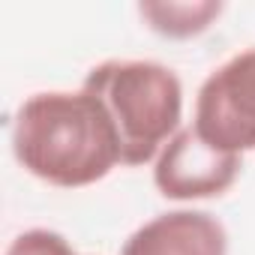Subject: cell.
Instances as JSON below:
<instances>
[{"mask_svg": "<svg viewBox=\"0 0 255 255\" xmlns=\"http://www.w3.org/2000/svg\"><path fill=\"white\" fill-rule=\"evenodd\" d=\"M12 150L33 177L78 189L120 165L114 129L87 90H51L24 99L12 123Z\"/></svg>", "mask_w": 255, "mask_h": 255, "instance_id": "cell-1", "label": "cell"}, {"mask_svg": "<svg viewBox=\"0 0 255 255\" xmlns=\"http://www.w3.org/2000/svg\"><path fill=\"white\" fill-rule=\"evenodd\" d=\"M81 90H87L105 111L120 165H144L180 132L183 87L180 78L150 60H105L90 69Z\"/></svg>", "mask_w": 255, "mask_h": 255, "instance_id": "cell-2", "label": "cell"}, {"mask_svg": "<svg viewBox=\"0 0 255 255\" xmlns=\"http://www.w3.org/2000/svg\"><path fill=\"white\" fill-rule=\"evenodd\" d=\"M192 129L231 153L255 150V48H246L207 75L195 99Z\"/></svg>", "mask_w": 255, "mask_h": 255, "instance_id": "cell-3", "label": "cell"}, {"mask_svg": "<svg viewBox=\"0 0 255 255\" xmlns=\"http://www.w3.org/2000/svg\"><path fill=\"white\" fill-rule=\"evenodd\" d=\"M240 162V153L210 144L189 126L180 129L156 156L153 183L171 201L216 198L234 186Z\"/></svg>", "mask_w": 255, "mask_h": 255, "instance_id": "cell-4", "label": "cell"}, {"mask_svg": "<svg viewBox=\"0 0 255 255\" xmlns=\"http://www.w3.org/2000/svg\"><path fill=\"white\" fill-rule=\"evenodd\" d=\"M120 255H228V234L210 213L174 210L132 231Z\"/></svg>", "mask_w": 255, "mask_h": 255, "instance_id": "cell-5", "label": "cell"}, {"mask_svg": "<svg viewBox=\"0 0 255 255\" xmlns=\"http://www.w3.org/2000/svg\"><path fill=\"white\" fill-rule=\"evenodd\" d=\"M138 15L147 21L150 30L168 36V39H189L204 33L219 15L222 3L216 0H162V3H141Z\"/></svg>", "mask_w": 255, "mask_h": 255, "instance_id": "cell-6", "label": "cell"}, {"mask_svg": "<svg viewBox=\"0 0 255 255\" xmlns=\"http://www.w3.org/2000/svg\"><path fill=\"white\" fill-rule=\"evenodd\" d=\"M6 255H78L57 231H45V228H33V231H24L18 234Z\"/></svg>", "mask_w": 255, "mask_h": 255, "instance_id": "cell-7", "label": "cell"}]
</instances>
